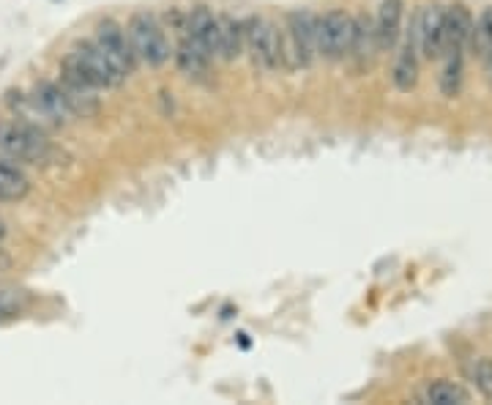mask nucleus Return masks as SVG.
<instances>
[{
    "mask_svg": "<svg viewBox=\"0 0 492 405\" xmlns=\"http://www.w3.org/2000/svg\"><path fill=\"white\" fill-rule=\"evenodd\" d=\"M318 17L312 9H293L285 17V33L279 39V66L287 71H310L318 55Z\"/></svg>",
    "mask_w": 492,
    "mask_h": 405,
    "instance_id": "nucleus-1",
    "label": "nucleus"
},
{
    "mask_svg": "<svg viewBox=\"0 0 492 405\" xmlns=\"http://www.w3.org/2000/svg\"><path fill=\"white\" fill-rule=\"evenodd\" d=\"M0 154L20 165H47L55 154V145L50 142L47 132L22 118L0 121Z\"/></svg>",
    "mask_w": 492,
    "mask_h": 405,
    "instance_id": "nucleus-2",
    "label": "nucleus"
},
{
    "mask_svg": "<svg viewBox=\"0 0 492 405\" xmlns=\"http://www.w3.org/2000/svg\"><path fill=\"white\" fill-rule=\"evenodd\" d=\"M60 66L74 71V75H80L96 91H112V88H121L126 83V77L116 69V63L99 50V45L93 39L74 42V47L63 55Z\"/></svg>",
    "mask_w": 492,
    "mask_h": 405,
    "instance_id": "nucleus-3",
    "label": "nucleus"
},
{
    "mask_svg": "<svg viewBox=\"0 0 492 405\" xmlns=\"http://www.w3.org/2000/svg\"><path fill=\"white\" fill-rule=\"evenodd\" d=\"M126 33H129V42L134 47V55H137V61L142 66H148V69H162L173 58V47H170V39H167V30H165V25L159 22V17L154 12L137 9L129 17Z\"/></svg>",
    "mask_w": 492,
    "mask_h": 405,
    "instance_id": "nucleus-4",
    "label": "nucleus"
},
{
    "mask_svg": "<svg viewBox=\"0 0 492 405\" xmlns=\"http://www.w3.org/2000/svg\"><path fill=\"white\" fill-rule=\"evenodd\" d=\"M279 39L282 30L274 20L262 14H246L244 17V55L249 58L254 71L271 75L279 66Z\"/></svg>",
    "mask_w": 492,
    "mask_h": 405,
    "instance_id": "nucleus-5",
    "label": "nucleus"
},
{
    "mask_svg": "<svg viewBox=\"0 0 492 405\" xmlns=\"http://www.w3.org/2000/svg\"><path fill=\"white\" fill-rule=\"evenodd\" d=\"M353 45V14L331 9L318 17V55L328 63H343Z\"/></svg>",
    "mask_w": 492,
    "mask_h": 405,
    "instance_id": "nucleus-6",
    "label": "nucleus"
},
{
    "mask_svg": "<svg viewBox=\"0 0 492 405\" xmlns=\"http://www.w3.org/2000/svg\"><path fill=\"white\" fill-rule=\"evenodd\" d=\"M93 42L99 45V50H101L112 63H116V69L121 71V75H124L126 80L137 71L140 61H137V55H134V47H132V42H129L126 28H124L118 20H112V17L99 20V22H96V33H93Z\"/></svg>",
    "mask_w": 492,
    "mask_h": 405,
    "instance_id": "nucleus-7",
    "label": "nucleus"
},
{
    "mask_svg": "<svg viewBox=\"0 0 492 405\" xmlns=\"http://www.w3.org/2000/svg\"><path fill=\"white\" fill-rule=\"evenodd\" d=\"M415 25V45H419V55L427 61H440L446 53V9L432 4L424 6L413 17Z\"/></svg>",
    "mask_w": 492,
    "mask_h": 405,
    "instance_id": "nucleus-8",
    "label": "nucleus"
},
{
    "mask_svg": "<svg viewBox=\"0 0 492 405\" xmlns=\"http://www.w3.org/2000/svg\"><path fill=\"white\" fill-rule=\"evenodd\" d=\"M30 99H33L36 109L42 113L47 129H63L74 121V113H71V107L66 104V96H63L58 80L36 83V88L30 91Z\"/></svg>",
    "mask_w": 492,
    "mask_h": 405,
    "instance_id": "nucleus-9",
    "label": "nucleus"
},
{
    "mask_svg": "<svg viewBox=\"0 0 492 405\" xmlns=\"http://www.w3.org/2000/svg\"><path fill=\"white\" fill-rule=\"evenodd\" d=\"M183 33L192 39L198 47H203V53L211 61H219V17L206 6L198 4L192 9H186V25Z\"/></svg>",
    "mask_w": 492,
    "mask_h": 405,
    "instance_id": "nucleus-10",
    "label": "nucleus"
},
{
    "mask_svg": "<svg viewBox=\"0 0 492 405\" xmlns=\"http://www.w3.org/2000/svg\"><path fill=\"white\" fill-rule=\"evenodd\" d=\"M58 85L66 96V104L71 107V113L74 118H93L99 113V91L93 85H88L80 75H74V71L63 69L60 66V77H58Z\"/></svg>",
    "mask_w": 492,
    "mask_h": 405,
    "instance_id": "nucleus-11",
    "label": "nucleus"
},
{
    "mask_svg": "<svg viewBox=\"0 0 492 405\" xmlns=\"http://www.w3.org/2000/svg\"><path fill=\"white\" fill-rule=\"evenodd\" d=\"M402 20H405V0H381L375 14V36H377V50L391 53L399 45L402 36Z\"/></svg>",
    "mask_w": 492,
    "mask_h": 405,
    "instance_id": "nucleus-12",
    "label": "nucleus"
},
{
    "mask_svg": "<svg viewBox=\"0 0 492 405\" xmlns=\"http://www.w3.org/2000/svg\"><path fill=\"white\" fill-rule=\"evenodd\" d=\"M397 47H399V53H397V61L391 69V80H394V88L399 93H410V91H415V85H419V45H415V25H410V33Z\"/></svg>",
    "mask_w": 492,
    "mask_h": 405,
    "instance_id": "nucleus-13",
    "label": "nucleus"
},
{
    "mask_svg": "<svg viewBox=\"0 0 492 405\" xmlns=\"http://www.w3.org/2000/svg\"><path fill=\"white\" fill-rule=\"evenodd\" d=\"M173 61L178 66V71L186 77V80H195V83H203L208 80V71H211V58L203 53V47H198L189 36L181 30L178 33V45L173 50Z\"/></svg>",
    "mask_w": 492,
    "mask_h": 405,
    "instance_id": "nucleus-14",
    "label": "nucleus"
},
{
    "mask_svg": "<svg viewBox=\"0 0 492 405\" xmlns=\"http://www.w3.org/2000/svg\"><path fill=\"white\" fill-rule=\"evenodd\" d=\"M471 33H473V14H471V9L465 4L446 6V53H451V50L465 53L471 47Z\"/></svg>",
    "mask_w": 492,
    "mask_h": 405,
    "instance_id": "nucleus-15",
    "label": "nucleus"
},
{
    "mask_svg": "<svg viewBox=\"0 0 492 405\" xmlns=\"http://www.w3.org/2000/svg\"><path fill=\"white\" fill-rule=\"evenodd\" d=\"M377 50V36H375V22L367 14H356L353 17V45H351V61L356 63V69H369Z\"/></svg>",
    "mask_w": 492,
    "mask_h": 405,
    "instance_id": "nucleus-16",
    "label": "nucleus"
},
{
    "mask_svg": "<svg viewBox=\"0 0 492 405\" xmlns=\"http://www.w3.org/2000/svg\"><path fill=\"white\" fill-rule=\"evenodd\" d=\"M219 17V61L233 63L244 55V17L222 12Z\"/></svg>",
    "mask_w": 492,
    "mask_h": 405,
    "instance_id": "nucleus-17",
    "label": "nucleus"
},
{
    "mask_svg": "<svg viewBox=\"0 0 492 405\" xmlns=\"http://www.w3.org/2000/svg\"><path fill=\"white\" fill-rule=\"evenodd\" d=\"M30 190V178L9 157H0V203H22L28 200Z\"/></svg>",
    "mask_w": 492,
    "mask_h": 405,
    "instance_id": "nucleus-18",
    "label": "nucleus"
},
{
    "mask_svg": "<svg viewBox=\"0 0 492 405\" xmlns=\"http://www.w3.org/2000/svg\"><path fill=\"white\" fill-rule=\"evenodd\" d=\"M419 400L424 405H465L471 400L468 389L457 381H448V378H440V381H432L422 389Z\"/></svg>",
    "mask_w": 492,
    "mask_h": 405,
    "instance_id": "nucleus-19",
    "label": "nucleus"
},
{
    "mask_svg": "<svg viewBox=\"0 0 492 405\" xmlns=\"http://www.w3.org/2000/svg\"><path fill=\"white\" fill-rule=\"evenodd\" d=\"M443 71H440V93L446 99H454L463 88V66H465V53L451 50L443 55Z\"/></svg>",
    "mask_w": 492,
    "mask_h": 405,
    "instance_id": "nucleus-20",
    "label": "nucleus"
},
{
    "mask_svg": "<svg viewBox=\"0 0 492 405\" xmlns=\"http://www.w3.org/2000/svg\"><path fill=\"white\" fill-rule=\"evenodd\" d=\"M473 55L484 61V55L492 50V6H487L479 20H473V33H471V47Z\"/></svg>",
    "mask_w": 492,
    "mask_h": 405,
    "instance_id": "nucleus-21",
    "label": "nucleus"
},
{
    "mask_svg": "<svg viewBox=\"0 0 492 405\" xmlns=\"http://www.w3.org/2000/svg\"><path fill=\"white\" fill-rule=\"evenodd\" d=\"M28 310V293L20 288H0V323L17 320Z\"/></svg>",
    "mask_w": 492,
    "mask_h": 405,
    "instance_id": "nucleus-22",
    "label": "nucleus"
},
{
    "mask_svg": "<svg viewBox=\"0 0 492 405\" xmlns=\"http://www.w3.org/2000/svg\"><path fill=\"white\" fill-rule=\"evenodd\" d=\"M473 386L481 392V397L492 400V359H479L473 364Z\"/></svg>",
    "mask_w": 492,
    "mask_h": 405,
    "instance_id": "nucleus-23",
    "label": "nucleus"
},
{
    "mask_svg": "<svg viewBox=\"0 0 492 405\" xmlns=\"http://www.w3.org/2000/svg\"><path fill=\"white\" fill-rule=\"evenodd\" d=\"M484 80H487V85L492 91V50L484 55Z\"/></svg>",
    "mask_w": 492,
    "mask_h": 405,
    "instance_id": "nucleus-24",
    "label": "nucleus"
},
{
    "mask_svg": "<svg viewBox=\"0 0 492 405\" xmlns=\"http://www.w3.org/2000/svg\"><path fill=\"white\" fill-rule=\"evenodd\" d=\"M9 263H12V261H9V255H6L4 249H0V269H9Z\"/></svg>",
    "mask_w": 492,
    "mask_h": 405,
    "instance_id": "nucleus-25",
    "label": "nucleus"
},
{
    "mask_svg": "<svg viewBox=\"0 0 492 405\" xmlns=\"http://www.w3.org/2000/svg\"><path fill=\"white\" fill-rule=\"evenodd\" d=\"M249 335H244V331H241V335H238V343H241V348H249V340H246Z\"/></svg>",
    "mask_w": 492,
    "mask_h": 405,
    "instance_id": "nucleus-26",
    "label": "nucleus"
},
{
    "mask_svg": "<svg viewBox=\"0 0 492 405\" xmlns=\"http://www.w3.org/2000/svg\"><path fill=\"white\" fill-rule=\"evenodd\" d=\"M6 233H9V231H6V223H4V219H0V241L6 239Z\"/></svg>",
    "mask_w": 492,
    "mask_h": 405,
    "instance_id": "nucleus-27",
    "label": "nucleus"
},
{
    "mask_svg": "<svg viewBox=\"0 0 492 405\" xmlns=\"http://www.w3.org/2000/svg\"><path fill=\"white\" fill-rule=\"evenodd\" d=\"M52 4H58V0H52Z\"/></svg>",
    "mask_w": 492,
    "mask_h": 405,
    "instance_id": "nucleus-28",
    "label": "nucleus"
}]
</instances>
